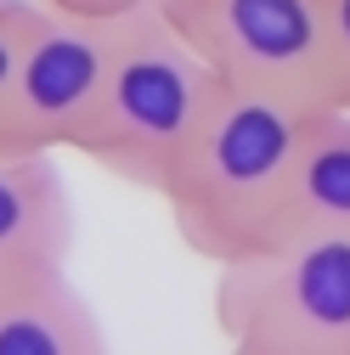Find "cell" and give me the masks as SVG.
<instances>
[{"instance_id": "cell-4", "label": "cell", "mask_w": 350, "mask_h": 355, "mask_svg": "<svg viewBox=\"0 0 350 355\" xmlns=\"http://www.w3.org/2000/svg\"><path fill=\"white\" fill-rule=\"evenodd\" d=\"M226 85L328 107V34L317 0H158Z\"/></svg>"}, {"instance_id": "cell-8", "label": "cell", "mask_w": 350, "mask_h": 355, "mask_svg": "<svg viewBox=\"0 0 350 355\" xmlns=\"http://www.w3.org/2000/svg\"><path fill=\"white\" fill-rule=\"evenodd\" d=\"M305 226H350V107L339 102L317 107L299 141L288 232Z\"/></svg>"}, {"instance_id": "cell-2", "label": "cell", "mask_w": 350, "mask_h": 355, "mask_svg": "<svg viewBox=\"0 0 350 355\" xmlns=\"http://www.w3.org/2000/svg\"><path fill=\"white\" fill-rule=\"evenodd\" d=\"M215 91H221V73L169 23V12L158 0L136 6L124 12L102 102L74 136V153H85L124 187L164 192L169 169L187 153L192 130L203 124Z\"/></svg>"}, {"instance_id": "cell-10", "label": "cell", "mask_w": 350, "mask_h": 355, "mask_svg": "<svg viewBox=\"0 0 350 355\" xmlns=\"http://www.w3.org/2000/svg\"><path fill=\"white\" fill-rule=\"evenodd\" d=\"M34 6L40 0H0V107H6V96H12L17 57H23L28 28H34Z\"/></svg>"}, {"instance_id": "cell-5", "label": "cell", "mask_w": 350, "mask_h": 355, "mask_svg": "<svg viewBox=\"0 0 350 355\" xmlns=\"http://www.w3.org/2000/svg\"><path fill=\"white\" fill-rule=\"evenodd\" d=\"M124 17H91L40 0L28 46L17 57L12 96L0 107V147L23 153H57L74 147L91 107L102 102V85L119 51Z\"/></svg>"}, {"instance_id": "cell-1", "label": "cell", "mask_w": 350, "mask_h": 355, "mask_svg": "<svg viewBox=\"0 0 350 355\" xmlns=\"http://www.w3.org/2000/svg\"><path fill=\"white\" fill-rule=\"evenodd\" d=\"M311 113V102H288L221 79L203 124L192 130L187 153L175 158L158 192L169 203L175 237L198 259L232 265L288 237L294 164Z\"/></svg>"}, {"instance_id": "cell-11", "label": "cell", "mask_w": 350, "mask_h": 355, "mask_svg": "<svg viewBox=\"0 0 350 355\" xmlns=\"http://www.w3.org/2000/svg\"><path fill=\"white\" fill-rule=\"evenodd\" d=\"M51 6L91 12V17H124V12H136V6H153V0H51Z\"/></svg>"}, {"instance_id": "cell-6", "label": "cell", "mask_w": 350, "mask_h": 355, "mask_svg": "<svg viewBox=\"0 0 350 355\" xmlns=\"http://www.w3.org/2000/svg\"><path fill=\"white\" fill-rule=\"evenodd\" d=\"M0 355H108L102 316L68 259H0Z\"/></svg>"}, {"instance_id": "cell-7", "label": "cell", "mask_w": 350, "mask_h": 355, "mask_svg": "<svg viewBox=\"0 0 350 355\" xmlns=\"http://www.w3.org/2000/svg\"><path fill=\"white\" fill-rule=\"evenodd\" d=\"M74 248V198L57 153L0 147V259H68Z\"/></svg>"}, {"instance_id": "cell-3", "label": "cell", "mask_w": 350, "mask_h": 355, "mask_svg": "<svg viewBox=\"0 0 350 355\" xmlns=\"http://www.w3.org/2000/svg\"><path fill=\"white\" fill-rule=\"evenodd\" d=\"M209 310L238 355H350V226H305L215 265Z\"/></svg>"}, {"instance_id": "cell-9", "label": "cell", "mask_w": 350, "mask_h": 355, "mask_svg": "<svg viewBox=\"0 0 350 355\" xmlns=\"http://www.w3.org/2000/svg\"><path fill=\"white\" fill-rule=\"evenodd\" d=\"M322 34H328V91L339 107H350V0H317Z\"/></svg>"}]
</instances>
